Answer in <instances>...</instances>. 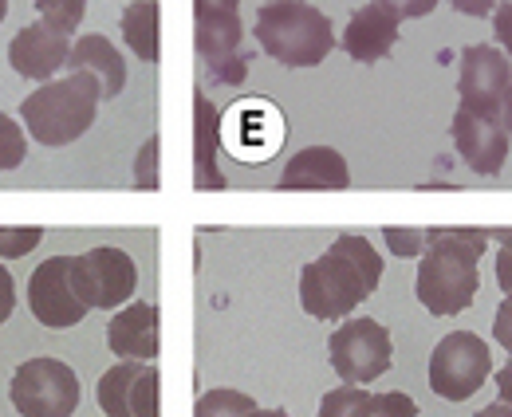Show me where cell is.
<instances>
[{"label": "cell", "mask_w": 512, "mask_h": 417, "mask_svg": "<svg viewBox=\"0 0 512 417\" xmlns=\"http://www.w3.org/2000/svg\"><path fill=\"white\" fill-rule=\"evenodd\" d=\"M67 71H83L99 83V95L103 99H119L123 87H127V63H123V52L99 36V32H87L71 44L67 52Z\"/></svg>", "instance_id": "obj_17"}, {"label": "cell", "mask_w": 512, "mask_h": 417, "mask_svg": "<svg viewBox=\"0 0 512 417\" xmlns=\"http://www.w3.org/2000/svg\"><path fill=\"white\" fill-rule=\"evenodd\" d=\"M371 414V390L367 386H335L327 390L320 402V417H367Z\"/></svg>", "instance_id": "obj_23"}, {"label": "cell", "mask_w": 512, "mask_h": 417, "mask_svg": "<svg viewBox=\"0 0 512 417\" xmlns=\"http://www.w3.org/2000/svg\"><path fill=\"white\" fill-rule=\"evenodd\" d=\"M501 122H505V130H509V138H512V79H509V87H505V99H501Z\"/></svg>", "instance_id": "obj_38"}, {"label": "cell", "mask_w": 512, "mask_h": 417, "mask_svg": "<svg viewBox=\"0 0 512 417\" xmlns=\"http://www.w3.org/2000/svg\"><path fill=\"white\" fill-rule=\"evenodd\" d=\"M461 16H489L497 8V0H449Z\"/></svg>", "instance_id": "obj_35"}, {"label": "cell", "mask_w": 512, "mask_h": 417, "mask_svg": "<svg viewBox=\"0 0 512 417\" xmlns=\"http://www.w3.org/2000/svg\"><path fill=\"white\" fill-rule=\"evenodd\" d=\"M512 79V63L493 44H473L461 52L457 63V95L461 107L481 111V115H501V99Z\"/></svg>", "instance_id": "obj_12"}, {"label": "cell", "mask_w": 512, "mask_h": 417, "mask_svg": "<svg viewBox=\"0 0 512 417\" xmlns=\"http://www.w3.org/2000/svg\"><path fill=\"white\" fill-rule=\"evenodd\" d=\"M44 240L40 225H24V229H0V256L4 260H16V256H28L36 244Z\"/></svg>", "instance_id": "obj_27"}, {"label": "cell", "mask_w": 512, "mask_h": 417, "mask_svg": "<svg viewBox=\"0 0 512 417\" xmlns=\"http://www.w3.org/2000/svg\"><path fill=\"white\" fill-rule=\"evenodd\" d=\"M193 111H197V189H225V178L213 162L217 142H221L217 138V111L201 91L193 99Z\"/></svg>", "instance_id": "obj_20"}, {"label": "cell", "mask_w": 512, "mask_h": 417, "mask_svg": "<svg viewBox=\"0 0 512 417\" xmlns=\"http://www.w3.org/2000/svg\"><path fill=\"white\" fill-rule=\"evenodd\" d=\"M256 410V398H249L245 390H229V386H217V390H205L193 406V417H249Z\"/></svg>", "instance_id": "obj_22"}, {"label": "cell", "mask_w": 512, "mask_h": 417, "mask_svg": "<svg viewBox=\"0 0 512 417\" xmlns=\"http://www.w3.org/2000/svg\"><path fill=\"white\" fill-rule=\"evenodd\" d=\"M493 240V229H461V225H446V229H426V252L418 264V303L430 315H461L477 288H481V256Z\"/></svg>", "instance_id": "obj_2"}, {"label": "cell", "mask_w": 512, "mask_h": 417, "mask_svg": "<svg viewBox=\"0 0 512 417\" xmlns=\"http://www.w3.org/2000/svg\"><path fill=\"white\" fill-rule=\"evenodd\" d=\"M489 370H493V355L481 335L449 331L430 355V390L446 402H465L485 386Z\"/></svg>", "instance_id": "obj_8"}, {"label": "cell", "mask_w": 512, "mask_h": 417, "mask_svg": "<svg viewBox=\"0 0 512 417\" xmlns=\"http://www.w3.org/2000/svg\"><path fill=\"white\" fill-rule=\"evenodd\" d=\"M249 417H288V410H260V406H256Z\"/></svg>", "instance_id": "obj_41"}, {"label": "cell", "mask_w": 512, "mask_h": 417, "mask_svg": "<svg viewBox=\"0 0 512 417\" xmlns=\"http://www.w3.org/2000/svg\"><path fill=\"white\" fill-rule=\"evenodd\" d=\"M264 4H268V0H264Z\"/></svg>", "instance_id": "obj_43"}, {"label": "cell", "mask_w": 512, "mask_h": 417, "mask_svg": "<svg viewBox=\"0 0 512 417\" xmlns=\"http://www.w3.org/2000/svg\"><path fill=\"white\" fill-rule=\"evenodd\" d=\"M28 158V138H24V126L0 111V174L4 170H16L20 162Z\"/></svg>", "instance_id": "obj_26"}, {"label": "cell", "mask_w": 512, "mask_h": 417, "mask_svg": "<svg viewBox=\"0 0 512 417\" xmlns=\"http://www.w3.org/2000/svg\"><path fill=\"white\" fill-rule=\"evenodd\" d=\"M158 327L162 315L154 303H123L107 323V347L119 362H154L162 351Z\"/></svg>", "instance_id": "obj_15"}, {"label": "cell", "mask_w": 512, "mask_h": 417, "mask_svg": "<svg viewBox=\"0 0 512 417\" xmlns=\"http://www.w3.org/2000/svg\"><path fill=\"white\" fill-rule=\"evenodd\" d=\"M367 417H418V402L402 390H386V394H371V414Z\"/></svg>", "instance_id": "obj_28"}, {"label": "cell", "mask_w": 512, "mask_h": 417, "mask_svg": "<svg viewBox=\"0 0 512 417\" xmlns=\"http://www.w3.org/2000/svg\"><path fill=\"white\" fill-rule=\"evenodd\" d=\"M8 398L20 417H71L79 410V374L64 358H28L8 382Z\"/></svg>", "instance_id": "obj_6"}, {"label": "cell", "mask_w": 512, "mask_h": 417, "mask_svg": "<svg viewBox=\"0 0 512 417\" xmlns=\"http://www.w3.org/2000/svg\"><path fill=\"white\" fill-rule=\"evenodd\" d=\"M347 185H351V170L335 146L300 150L276 181V189H284V193H292V189H347Z\"/></svg>", "instance_id": "obj_18"}, {"label": "cell", "mask_w": 512, "mask_h": 417, "mask_svg": "<svg viewBox=\"0 0 512 417\" xmlns=\"http://www.w3.org/2000/svg\"><path fill=\"white\" fill-rule=\"evenodd\" d=\"M493 339L512 355V296L501 299V307H497V315H493Z\"/></svg>", "instance_id": "obj_32"}, {"label": "cell", "mask_w": 512, "mask_h": 417, "mask_svg": "<svg viewBox=\"0 0 512 417\" xmlns=\"http://www.w3.org/2000/svg\"><path fill=\"white\" fill-rule=\"evenodd\" d=\"M12 307H16V284H12V272L0 264V327L8 323Z\"/></svg>", "instance_id": "obj_34"}, {"label": "cell", "mask_w": 512, "mask_h": 417, "mask_svg": "<svg viewBox=\"0 0 512 417\" xmlns=\"http://www.w3.org/2000/svg\"><path fill=\"white\" fill-rule=\"evenodd\" d=\"M28 307L36 315V323L52 327V331H67V327L83 323V315L91 307L71 288V256H48L44 264L32 268V276H28Z\"/></svg>", "instance_id": "obj_11"}, {"label": "cell", "mask_w": 512, "mask_h": 417, "mask_svg": "<svg viewBox=\"0 0 512 417\" xmlns=\"http://www.w3.org/2000/svg\"><path fill=\"white\" fill-rule=\"evenodd\" d=\"M71 288L87 307L119 311L123 303H130L134 288H138L134 256L123 248H111V244L71 256Z\"/></svg>", "instance_id": "obj_9"}, {"label": "cell", "mask_w": 512, "mask_h": 417, "mask_svg": "<svg viewBox=\"0 0 512 417\" xmlns=\"http://www.w3.org/2000/svg\"><path fill=\"white\" fill-rule=\"evenodd\" d=\"M256 44L284 67H316L335 48V28L308 0H268L253 24Z\"/></svg>", "instance_id": "obj_4"}, {"label": "cell", "mask_w": 512, "mask_h": 417, "mask_svg": "<svg viewBox=\"0 0 512 417\" xmlns=\"http://www.w3.org/2000/svg\"><path fill=\"white\" fill-rule=\"evenodd\" d=\"M158 0H134L123 8V40L142 63H158Z\"/></svg>", "instance_id": "obj_19"}, {"label": "cell", "mask_w": 512, "mask_h": 417, "mask_svg": "<svg viewBox=\"0 0 512 417\" xmlns=\"http://www.w3.org/2000/svg\"><path fill=\"white\" fill-rule=\"evenodd\" d=\"M138 370H142V362H119L99 378L95 398H99V410L107 417H130V390H134Z\"/></svg>", "instance_id": "obj_21"}, {"label": "cell", "mask_w": 512, "mask_h": 417, "mask_svg": "<svg viewBox=\"0 0 512 417\" xmlns=\"http://www.w3.org/2000/svg\"><path fill=\"white\" fill-rule=\"evenodd\" d=\"M497 398L512 406V362L509 366H501V374H497Z\"/></svg>", "instance_id": "obj_37"}, {"label": "cell", "mask_w": 512, "mask_h": 417, "mask_svg": "<svg viewBox=\"0 0 512 417\" xmlns=\"http://www.w3.org/2000/svg\"><path fill=\"white\" fill-rule=\"evenodd\" d=\"M158 366H142L138 378H134V390H130V417H162L158 406Z\"/></svg>", "instance_id": "obj_25"}, {"label": "cell", "mask_w": 512, "mask_h": 417, "mask_svg": "<svg viewBox=\"0 0 512 417\" xmlns=\"http://www.w3.org/2000/svg\"><path fill=\"white\" fill-rule=\"evenodd\" d=\"M134 185H138V189H158V134L146 138V146H142V154H138Z\"/></svg>", "instance_id": "obj_30"}, {"label": "cell", "mask_w": 512, "mask_h": 417, "mask_svg": "<svg viewBox=\"0 0 512 417\" xmlns=\"http://www.w3.org/2000/svg\"><path fill=\"white\" fill-rule=\"evenodd\" d=\"M284 115L268 99H241L217 119V138L237 162H268L284 146Z\"/></svg>", "instance_id": "obj_10"}, {"label": "cell", "mask_w": 512, "mask_h": 417, "mask_svg": "<svg viewBox=\"0 0 512 417\" xmlns=\"http://www.w3.org/2000/svg\"><path fill=\"white\" fill-rule=\"evenodd\" d=\"M4 16H8V0H0V20H4Z\"/></svg>", "instance_id": "obj_42"}, {"label": "cell", "mask_w": 512, "mask_h": 417, "mask_svg": "<svg viewBox=\"0 0 512 417\" xmlns=\"http://www.w3.org/2000/svg\"><path fill=\"white\" fill-rule=\"evenodd\" d=\"M99 103H103L99 83L83 71H67L60 79L40 83L20 103V119H24V130L40 146L56 150V146H71L75 138H83L91 130Z\"/></svg>", "instance_id": "obj_3"}, {"label": "cell", "mask_w": 512, "mask_h": 417, "mask_svg": "<svg viewBox=\"0 0 512 417\" xmlns=\"http://www.w3.org/2000/svg\"><path fill=\"white\" fill-rule=\"evenodd\" d=\"M383 280V256L375 244L355 233L335 237L312 264L300 272V307L312 319H347Z\"/></svg>", "instance_id": "obj_1"}, {"label": "cell", "mask_w": 512, "mask_h": 417, "mask_svg": "<svg viewBox=\"0 0 512 417\" xmlns=\"http://www.w3.org/2000/svg\"><path fill=\"white\" fill-rule=\"evenodd\" d=\"M497 284H501L505 296H512V252L509 248H501V256H497Z\"/></svg>", "instance_id": "obj_36"}, {"label": "cell", "mask_w": 512, "mask_h": 417, "mask_svg": "<svg viewBox=\"0 0 512 417\" xmlns=\"http://www.w3.org/2000/svg\"><path fill=\"white\" fill-rule=\"evenodd\" d=\"M193 40L205 71L217 83H245L249 60L241 56L245 24H241V0H193Z\"/></svg>", "instance_id": "obj_5"}, {"label": "cell", "mask_w": 512, "mask_h": 417, "mask_svg": "<svg viewBox=\"0 0 512 417\" xmlns=\"http://www.w3.org/2000/svg\"><path fill=\"white\" fill-rule=\"evenodd\" d=\"M327 358H331V370L351 382V386H367L375 378H383L390 370V358H394V343H390V331H386L379 319H343L331 339H327Z\"/></svg>", "instance_id": "obj_7"}, {"label": "cell", "mask_w": 512, "mask_h": 417, "mask_svg": "<svg viewBox=\"0 0 512 417\" xmlns=\"http://www.w3.org/2000/svg\"><path fill=\"white\" fill-rule=\"evenodd\" d=\"M32 4L40 12V24H48L52 32H60L67 40L79 32V24L87 16V0H32Z\"/></svg>", "instance_id": "obj_24"}, {"label": "cell", "mask_w": 512, "mask_h": 417, "mask_svg": "<svg viewBox=\"0 0 512 417\" xmlns=\"http://www.w3.org/2000/svg\"><path fill=\"white\" fill-rule=\"evenodd\" d=\"M473 417H512V406L505 402H493V406H485V410H477Z\"/></svg>", "instance_id": "obj_39"}, {"label": "cell", "mask_w": 512, "mask_h": 417, "mask_svg": "<svg viewBox=\"0 0 512 417\" xmlns=\"http://www.w3.org/2000/svg\"><path fill=\"white\" fill-rule=\"evenodd\" d=\"M67 52H71V40L36 20L8 40V67L32 83H48L56 79V71L67 67Z\"/></svg>", "instance_id": "obj_14"}, {"label": "cell", "mask_w": 512, "mask_h": 417, "mask_svg": "<svg viewBox=\"0 0 512 417\" xmlns=\"http://www.w3.org/2000/svg\"><path fill=\"white\" fill-rule=\"evenodd\" d=\"M493 32H497V44L505 48V56H512V0L493 8Z\"/></svg>", "instance_id": "obj_33"}, {"label": "cell", "mask_w": 512, "mask_h": 417, "mask_svg": "<svg viewBox=\"0 0 512 417\" xmlns=\"http://www.w3.org/2000/svg\"><path fill=\"white\" fill-rule=\"evenodd\" d=\"M453 146L457 154L465 158V166L473 174H501V166L509 162V130L501 115H481V111H469V107H457L453 115Z\"/></svg>", "instance_id": "obj_13"}, {"label": "cell", "mask_w": 512, "mask_h": 417, "mask_svg": "<svg viewBox=\"0 0 512 417\" xmlns=\"http://www.w3.org/2000/svg\"><path fill=\"white\" fill-rule=\"evenodd\" d=\"M383 237L394 256H422V252H426V229H398V225H386Z\"/></svg>", "instance_id": "obj_29"}, {"label": "cell", "mask_w": 512, "mask_h": 417, "mask_svg": "<svg viewBox=\"0 0 512 417\" xmlns=\"http://www.w3.org/2000/svg\"><path fill=\"white\" fill-rule=\"evenodd\" d=\"M493 240H501V248H509V252H512V225H505V229H493Z\"/></svg>", "instance_id": "obj_40"}, {"label": "cell", "mask_w": 512, "mask_h": 417, "mask_svg": "<svg viewBox=\"0 0 512 417\" xmlns=\"http://www.w3.org/2000/svg\"><path fill=\"white\" fill-rule=\"evenodd\" d=\"M386 12H394L398 20H418V16H430L438 8V0H379Z\"/></svg>", "instance_id": "obj_31"}, {"label": "cell", "mask_w": 512, "mask_h": 417, "mask_svg": "<svg viewBox=\"0 0 512 417\" xmlns=\"http://www.w3.org/2000/svg\"><path fill=\"white\" fill-rule=\"evenodd\" d=\"M394 44H398V16L386 12L379 0L351 12V20L343 28V52L355 63L386 60L394 52Z\"/></svg>", "instance_id": "obj_16"}]
</instances>
